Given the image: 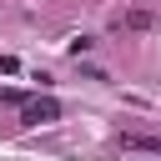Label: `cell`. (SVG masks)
Listing matches in <instances>:
<instances>
[{"mask_svg":"<svg viewBox=\"0 0 161 161\" xmlns=\"http://www.w3.org/2000/svg\"><path fill=\"white\" fill-rule=\"evenodd\" d=\"M0 101H5L25 126H50V121H60V101H55V96H20V91H0Z\"/></svg>","mask_w":161,"mask_h":161,"instance_id":"1","label":"cell"},{"mask_svg":"<svg viewBox=\"0 0 161 161\" xmlns=\"http://www.w3.org/2000/svg\"><path fill=\"white\" fill-rule=\"evenodd\" d=\"M161 20L151 15V10H116L111 15V30H121V35H151Z\"/></svg>","mask_w":161,"mask_h":161,"instance_id":"2","label":"cell"},{"mask_svg":"<svg viewBox=\"0 0 161 161\" xmlns=\"http://www.w3.org/2000/svg\"><path fill=\"white\" fill-rule=\"evenodd\" d=\"M116 146L121 151H141V156H161V136H151V131H121Z\"/></svg>","mask_w":161,"mask_h":161,"instance_id":"3","label":"cell"},{"mask_svg":"<svg viewBox=\"0 0 161 161\" xmlns=\"http://www.w3.org/2000/svg\"><path fill=\"white\" fill-rule=\"evenodd\" d=\"M91 45H96V40H91V35H75V40H70V55H86V50H91Z\"/></svg>","mask_w":161,"mask_h":161,"instance_id":"4","label":"cell"}]
</instances>
